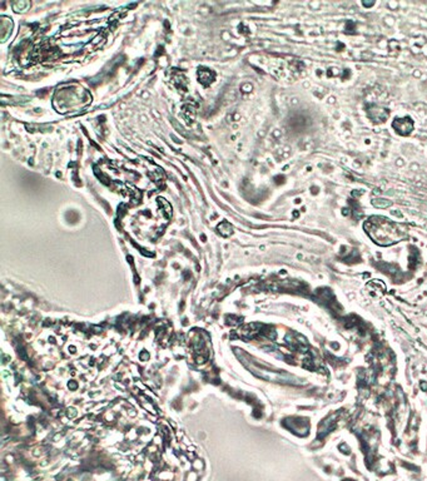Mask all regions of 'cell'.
I'll return each instance as SVG.
<instances>
[{
  "instance_id": "1",
  "label": "cell",
  "mask_w": 427,
  "mask_h": 481,
  "mask_svg": "<svg viewBox=\"0 0 427 481\" xmlns=\"http://www.w3.org/2000/svg\"><path fill=\"white\" fill-rule=\"evenodd\" d=\"M366 233L375 243L380 246H391L406 237V229L401 228L388 218L372 216L365 222Z\"/></svg>"
},
{
  "instance_id": "2",
  "label": "cell",
  "mask_w": 427,
  "mask_h": 481,
  "mask_svg": "<svg viewBox=\"0 0 427 481\" xmlns=\"http://www.w3.org/2000/svg\"><path fill=\"white\" fill-rule=\"evenodd\" d=\"M392 127L399 136H409L411 135L413 128H415V123L410 117H402V118H396L393 120Z\"/></svg>"
},
{
  "instance_id": "3",
  "label": "cell",
  "mask_w": 427,
  "mask_h": 481,
  "mask_svg": "<svg viewBox=\"0 0 427 481\" xmlns=\"http://www.w3.org/2000/svg\"><path fill=\"white\" fill-rule=\"evenodd\" d=\"M372 203H373V206L377 207V208H387V207H390L391 204H392V202L388 201V199L377 198V199H373Z\"/></svg>"
}]
</instances>
